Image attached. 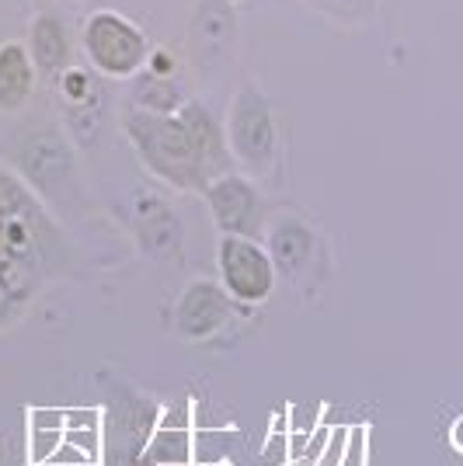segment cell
Masks as SVG:
<instances>
[{
	"label": "cell",
	"instance_id": "cell-11",
	"mask_svg": "<svg viewBox=\"0 0 463 466\" xmlns=\"http://www.w3.org/2000/svg\"><path fill=\"white\" fill-rule=\"evenodd\" d=\"M269 254L275 268L286 275H296L314 254V230L296 216H279L269 227Z\"/></svg>",
	"mask_w": 463,
	"mask_h": 466
},
{
	"label": "cell",
	"instance_id": "cell-6",
	"mask_svg": "<svg viewBox=\"0 0 463 466\" xmlns=\"http://www.w3.org/2000/svg\"><path fill=\"white\" fill-rule=\"evenodd\" d=\"M233 310L231 292L216 279H192L174 303V330L185 341H210L227 328Z\"/></svg>",
	"mask_w": 463,
	"mask_h": 466
},
{
	"label": "cell",
	"instance_id": "cell-9",
	"mask_svg": "<svg viewBox=\"0 0 463 466\" xmlns=\"http://www.w3.org/2000/svg\"><path fill=\"white\" fill-rule=\"evenodd\" d=\"M28 53L36 59L39 74L57 77L59 70H67L74 63V42H70V28L67 21L53 15V11H36L28 21Z\"/></svg>",
	"mask_w": 463,
	"mask_h": 466
},
{
	"label": "cell",
	"instance_id": "cell-12",
	"mask_svg": "<svg viewBox=\"0 0 463 466\" xmlns=\"http://www.w3.org/2000/svg\"><path fill=\"white\" fill-rule=\"evenodd\" d=\"M133 80L136 108H147V112H178L192 97L181 87V77H160V74H150V70H139Z\"/></svg>",
	"mask_w": 463,
	"mask_h": 466
},
{
	"label": "cell",
	"instance_id": "cell-4",
	"mask_svg": "<svg viewBox=\"0 0 463 466\" xmlns=\"http://www.w3.org/2000/svg\"><path fill=\"white\" fill-rule=\"evenodd\" d=\"M216 272H220V286L241 307H262L265 299H272L279 282V268L272 261L269 248L258 237H241V233H220Z\"/></svg>",
	"mask_w": 463,
	"mask_h": 466
},
{
	"label": "cell",
	"instance_id": "cell-7",
	"mask_svg": "<svg viewBox=\"0 0 463 466\" xmlns=\"http://www.w3.org/2000/svg\"><path fill=\"white\" fill-rule=\"evenodd\" d=\"M39 66L21 39L0 42V116H18L36 95Z\"/></svg>",
	"mask_w": 463,
	"mask_h": 466
},
{
	"label": "cell",
	"instance_id": "cell-10",
	"mask_svg": "<svg viewBox=\"0 0 463 466\" xmlns=\"http://www.w3.org/2000/svg\"><path fill=\"white\" fill-rule=\"evenodd\" d=\"M46 282H49V275L42 272V268L0 258V330L11 328L15 320L25 317V310L46 289Z\"/></svg>",
	"mask_w": 463,
	"mask_h": 466
},
{
	"label": "cell",
	"instance_id": "cell-8",
	"mask_svg": "<svg viewBox=\"0 0 463 466\" xmlns=\"http://www.w3.org/2000/svg\"><path fill=\"white\" fill-rule=\"evenodd\" d=\"M233 11L227 0H202L199 11L192 15V25H189V42L199 53V63H220V59L231 56L233 46Z\"/></svg>",
	"mask_w": 463,
	"mask_h": 466
},
{
	"label": "cell",
	"instance_id": "cell-5",
	"mask_svg": "<svg viewBox=\"0 0 463 466\" xmlns=\"http://www.w3.org/2000/svg\"><path fill=\"white\" fill-rule=\"evenodd\" d=\"M206 209H210L212 227L220 233H241V237H254L265 227V195L258 188V181L244 171H223L206 185Z\"/></svg>",
	"mask_w": 463,
	"mask_h": 466
},
{
	"label": "cell",
	"instance_id": "cell-2",
	"mask_svg": "<svg viewBox=\"0 0 463 466\" xmlns=\"http://www.w3.org/2000/svg\"><path fill=\"white\" fill-rule=\"evenodd\" d=\"M223 137L231 150L233 164L258 177H269L279 160V126H275V108L262 87L241 84L231 95L227 116H223Z\"/></svg>",
	"mask_w": 463,
	"mask_h": 466
},
{
	"label": "cell",
	"instance_id": "cell-1",
	"mask_svg": "<svg viewBox=\"0 0 463 466\" xmlns=\"http://www.w3.org/2000/svg\"><path fill=\"white\" fill-rule=\"evenodd\" d=\"M122 133L143 171L171 192L202 195L212 177L233 167L223 122L199 97H189L178 112H147L133 105L122 112Z\"/></svg>",
	"mask_w": 463,
	"mask_h": 466
},
{
	"label": "cell",
	"instance_id": "cell-3",
	"mask_svg": "<svg viewBox=\"0 0 463 466\" xmlns=\"http://www.w3.org/2000/svg\"><path fill=\"white\" fill-rule=\"evenodd\" d=\"M147 32L122 11L98 7L80 21V53L87 66L108 80H133L150 59Z\"/></svg>",
	"mask_w": 463,
	"mask_h": 466
},
{
	"label": "cell",
	"instance_id": "cell-14",
	"mask_svg": "<svg viewBox=\"0 0 463 466\" xmlns=\"http://www.w3.org/2000/svg\"><path fill=\"white\" fill-rule=\"evenodd\" d=\"M192 452V439L185 428H157V435L150 439V446L143 452V460L150 466L160 463H189Z\"/></svg>",
	"mask_w": 463,
	"mask_h": 466
},
{
	"label": "cell",
	"instance_id": "cell-15",
	"mask_svg": "<svg viewBox=\"0 0 463 466\" xmlns=\"http://www.w3.org/2000/svg\"><path fill=\"white\" fill-rule=\"evenodd\" d=\"M342 460H345V435L338 431V442H334V449H328L321 460L314 466H342Z\"/></svg>",
	"mask_w": 463,
	"mask_h": 466
},
{
	"label": "cell",
	"instance_id": "cell-13",
	"mask_svg": "<svg viewBox=\"0 0 463 466\" xmlns=\"http://www.w3.org/2000/svg\"><path fill=\"white\" fill-rule=\"evenodd\" d=\"M57 91H59V101L70 112H95L98 105H101V91H98L95 74L87 66H80V63H70L67 70H59Z\"/></svg>",
	"mask_w": 463,
	"mask_h": 466
}]
</instances>
